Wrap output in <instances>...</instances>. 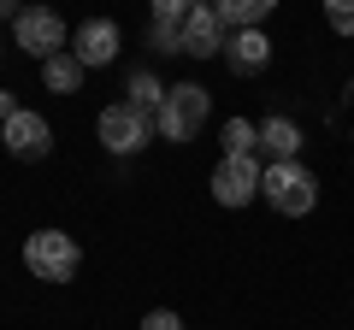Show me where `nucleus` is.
I'll use <instances>...</instances> for the list:
<instances>
[{
    "label": "nucleus",
    "mask_w": 354,
    "mask_h": 330,
    "mask_svg": "<svg viewBox=\"0 0 354 330\" xmlns=\"http://www.w3.org/2000/svg\"><path fill=\"white\" fill-rule=\"evenodd\" d=\"M260 201L272 206V213H283V218H307L319 206V177L301 159H272L266 177H260Z\"/></svg>",
    "instance_id": "f257e3e1"
},
{
    "label": "nucleus",
    "mask_w": 354,
    "mask_h": 330,
    "mask_svg": "<svg viewBox=\"0 0 354 330\" xmlns=\"http://www.w3.org/2000/svg\"><path fill=\"white\" fill-rule=\"evenodd\" d=\"M207 113H213V95H207L201 83H171L160 118H153V136L160 142H195L201 124H207Z\"/></svg>",
    "instance_id": "f03ea898"
},
{
    "label": "nucleus",
    "mask_w": 354,
    "mask_h": 330,
    "mask_svg": "<svg viewBox=\"0 0 354 330\" xmlns=\"http://www.w3.org/2000/svg\"><path fill=\"white\" fill-rule=\"evenodd\" d=\"M77 266H83V248H77V236H65V230H30L24 236V271L41 283H71Z\"/></svg>",
    "instance_id": "7ed1b4c3"
},
{
    "label": "nucleus",
    "mask_w": 354,
    "mask_h": 330,
    "mask_svg": "<svg viewBox=\"0 0 354 330\" xmlns=\"http://www.w3.org/2000/svg\"><path fill=\"white\" fill-rule=\"evenodd\" d=\"M12 36H18V48H24L30 59H53V53L71 48V30H65V18L53 12V6H18Z\"/></svg>",
    "instance_id": "20e7f679"
},
{
    "label": "nucleus",
    "mask_w": 354,
    "mask_h": 330,
    "mask_svg": "<svg viewBox=\"0 0 354 330\" xmlns=\"http://www.w3.org/2000/svg\"><path fill=\"white\" fill-rule=\"evenodd\" d=\"M95 136H101V148L106 153H118V159H130V153H142L153 142V118H142L136 106H106L101 118H95Z\"/></svg>",
    "instance_id": "39448f33"
},
{
    "label": "nucleus",
    "mask_w": 354,
    "mask_h": 330,
    "mask_svg": "<svg viewBox=\"0 0 354 330\" xmlns=\"http://www.w3.org/2000/svg\"><path fill=\"white\" fill-rule=\"evenodd\" d=\"M260 177H266V165L254 153H225L213 165V201L218 206H248L260 195Z\"/></svg>",
    "instance_id": "423d86ee"
},
{
    "label": "nucleus",
    "mask_w": 354,
    "mask_h": 330,
    "mask_svg": "<svg viewBox=\"0 0 354 330\" xmlns=\"http://www.w3.org/2000/svg\"><path fill=\"white\" fill-rule=\"evenodd\" d=\"M0 142H6V153H12V159H48L53 124H48L41 113H24V106H18V113L0 124Z\"/></svg>",
    "instance_id": "0eeeda50"
},
{
    "label": "nucleus",
    "mask_w": 354,
    "mask_h": 330,
    "mask_svg": "<svg viewBox=\"0 0 354 330\" xmlns=\"http://www.w3.org/2000/svg\"><path fill=\"white\" fill-rule=\"evenodd\" d=\"M225 36H230V24L218 18L213 0H201V6L183 18V53H189V59H218V53H225Z\"/></svg>",
    "instance_id": "6e6552de"
},
{
    "label": "nucleus",
    "mask_w": 354,
    "mask_h": 330,
    "mask_svg": "<svg viewBox=\"0 0 354 330\" xmlns=\"http://www.w3.org/2000/svg\"><path fill=\"white\" fill-rule=\"evenodd\" d=\"M118 48H124V36H118L113 18H88V24L71 30V53L83 59V71H95V65H113Z\"/></svg>",
    "instance_id": "1a4fd4ad"
},
{
    "label": "nucleus",
    "mask_w": 354,
    "mask_h": 330,
    "mask_svg": "<svg viewBox=\"0 0 354 330\" xmlns=\"http://www.w3.org/2000/svg\"><path fill=\"white\" fill-rule=\"evenodd\" d=\"M218 59H225L236 77H254V71H266V65H272V36H266V30H230Z\"/></svg>",
    "instance_id": "9d476101"
},
{
    "label": "nucleus",
    "mask_w": 354,
    "mask_h": 330,
    "mask_svg": "<svg viewBox=\"0 0 354 330\" xmlns=\"http://www.w3.org/2000/svg\"><path fill=\"white\" fill-rule=\"evenodd\" d=\"M260 148L272 153V159H301V124H295V118H266L260 124Z\"/></svg>",
    "instance_id": "9b49d317"
},
{
    "label": "nucleus",
    "mask_w": 354,
    "mask_h": 330,
    "mask_svg": "<svg viewBox=\"0 0 354 330\" xmlns=\"http://www.w3.org/2000/svg\"><path fill=\"white\" fill-rule=\"evenodd\" d=\"M124 106H136L142 118H160V106H165V83L153 71H130V83H124Z\"/></svg>",
    "instance_id": "f8f14e48"
},
{
    "label": "nucleus",
    "mask_w": 354,
    "mask_h": 330,
    "mask_svg": "<svg viewBox=\"0 0 354 330\" xmlns=\"http://www.w3.org/2000/svg\"><path fill=\"white\" fill-rule=\"evenodd\" d=\"M213 6L230 30H266V18L278 12V0H213Z\"/></svg>",
    "instance_id": "ddd939ff"
},
{
    "label": "nucleus",
    "mask_w": 354,
    "mask_h": 330,
    "mask_svg": "<svg viewBox=\"0 0 354 330\" xmlns=\"http://www.w3.org/2000/svg\"><path fill=\"white\" fill-rule=\"evenodd\" d=\"M41 83H48L53 95H77V89H83V59H77L71 48L53 53V59H41Z\"/></svg>",
    "instance_id": "4468645a"
},
{
    "label": "nucleus",
    "mask_w": 354,
    "mask_h": 330,
    "mask_svg": "<svg viewBox=\"0 0 354 330\" xmlns=\"http://www.w3.org/2000/svg\"><path fill=\"white\" fill-rule=\"evenodd\" d=\"M225 153H260V124H248V118H225Z\"/></svg>",
    "instance_id": "2eb2a0df"
},
{
    "label": "nucleus",
    "mask_w": 354,
    "mask_h": 330,
    "mask_svg": "<svg viewBox=\"0 0 354 330\" xmlns=\"http://www.w3.org/2000/svg\"><path fill=\"white\" fill-rule=\"evenodd\" d=\"M201 0H153V18L148 24H165V30H183V18L195 12Z\"/></svg>",
    "instance_id": "dca6fc26"
},
{
    "label": "nucleus",
    "mask_w": 354,
    "mask_h": 330,
    "mask_svg": "<svg viewBox=\"0 0 354 330\" xmlns=\"http://www.w3.org/2000/svg\"><path fill=\"white\" fill-rule=\"evenodd\" d=\"M325 24L337 36H354V0H325Z\"/></svg>",
    "instance_id": "f3484780"
},
{
    "label": "nucleus",
    "mask_w": 354,
    "mask_h": 330,
    "mask_svg": "<svg viewBox=\"0 0 354 330\" xmlns=\"http://www.w3.org/2000/svg\"><path fill=\"white\" fill-rule=\"evenodd\" d=\"M148 41H153V53H183V30H165V24H148Z\"/></svg>",
    "instance_id": "a211bd4d"
},
{
    "label": "nucleus",
    "mask_w": 354,
    "mask_h": 330,
    "mask_svg": "<svg viewBox=\"0 0 354 330\" xmlns=\"http://www.w3.org/2000/svg\"><path fill=\"white\" fill-rule=\"evenodd\" d=\"M142 330H183V318H177L171 307H153V313L142 318Z\"/></svg>",
    "instance_id": "6ab92c4d"
},
{
    "label": "nucleus",
    "mask_w": 354,
    "mask_h": 330,
    "mask_svg": "<svg viewBox=\"0 0 354 330\" xmlns=\"http://www.w3.org/2000/svg\"><path fill=\"white\" fill-rule=\"evenodd\" d=\"M18 113V101H12V89H0V124H6V118Z\"/></svg>",
    "instance_id": "aec40b11"
}]
</instances>
